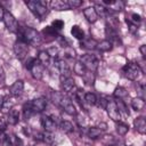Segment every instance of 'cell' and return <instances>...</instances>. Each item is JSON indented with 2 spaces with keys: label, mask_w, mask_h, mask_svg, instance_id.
I'll use <instances>...</instances> for the list:
<instances>
[{
  "label": "cell",
  "mask_w": 146,
  "mask_h": 146,
  "mask_svg": "<svg viewBox=\"0 0 146 146\" xmlns=\"http://www.w3.org/2000/svg\"><path fill=\"white\" fill-rule=\"evenodd\" d=\"M19 40L24 41L26 44H31L34 47H39L42 43V35L32 27H24V30L21 33Z\"/></svg>",
  "instance_id": "cell-1"
},
{
  "label": "cell",
  "mask_w": 146,
  "mask_h": 146,
  "mask_svg": "<svg viewBox=\"0 0 146 146\" xmlns=\"http://www.w3.org/2000/svg\"><path fill=\"white\" fill-rule=\"evenodd\" d=\"M122 73L127 79L132 81H139L143 76V70L137 63L133 62H129L128 64H125L122 67Z\"/></svg>",
  "instance_id": "cell-2"
},
{
  "label": "cell",
  "mask_w": 146,
  "mask_h": 146,
  "mask_svg": "<svg viewBox=\"0 0 146 146\" xmlns=\"http://www.w3.org/2000/svg\"><path fill=\"white\" fill-rule=\"evenodd\" d=\"M25 3L29 7V9L31 10V13L38 18H43L48 13V8H47V2L46 1H42V0H30V1H26Z\"/></svg>",
  "instance_id": "cell-3"
},
{
  "label": "cell",
  "mask_w": 146,
  "mask_h": 146,
  "mask_svg": "<svg viewBox=\"0 0 146 146\" xmlns=\"http://www.w3.org/2000/svg\"><path fill=\"white\" fill-rule=\"evenodd\" d=\"M2 21H3L6 27H7V30H8L9 32H11V33H17V32H18V30H19L18 23H17L16 18L14 17V15H13L10 11H7V10H6Z\"/></svg>",
  "instance_id": "cell-4"
},
{
  "label": "cell",
  "mask_w": 146,
  "mask_h": 146,
  "mask_svg": "<svg viewBox=\"0 0 146 146\" xmlns=\"http://www.w3.org/2000/svg\"><path fill=\"white\" fill-rule=\"evenodd\" d=\"M80 62L83 64V66L86 67V70L88 71H96L98 67V59L94 56V55H89L86 54L81 57Z\"/></svg>",
  "instance_id": "cell-5"
},
{
  "label": "cell",
  "mask_w": 146,
  "mask_h": 146,
  "mask_svg": "<svg viewBox=\"0 0 146 146\" xmlns=\"http://www.w3.org/2000/svg\"><path fill=\"white\" fill-rule=\"evenodd\" d=\"M54 64H55L56 68L58 70L59 74H60V80H62V79H66V78H70V76H71V70H70L68 64L66 63V60H64V59H59V58H56Z\"/></svg>",
  "instance_id": "cell-6"
},
{
  "label": "cell",
  "mask_w": 146,
  "mask_h": 146,
  "mask_svg": "<svg viewBox=\"0 0 146 146\" xmlns=\"http://www.w3.org/2000/svg\"><path fill=\"white\" fill-rule=\"evenodd\" d=\"M14 52L16 55V57L18 59H23L24 57L27 56V52H29V46L22 41V40H18L14 43Z\"/></svg>",
  "instance_id": "cell-7"
},
{
  "label": "cell",
  "mask_w": 146,
  "mask_h": 146,
  "mask_svg": "<svg viewBox=\"0 0 146 146\" xmlns=\"http://www.w3.org/2000/svg\"><path fill=\"white\" fill-rule=\"evenodd\" d=\"M106 112L110 116V119H112L114 122H119L121 120V115L119 113V110L116 107V104L114 100H108L107 102V105H106Z\"/></svg>",
  "instance_id": "cell-8"
},
{
  "label": "cell",
  "mask_w": 146,
  "mask_h": 146,
  "mask_svg": "<svg viewBox=\"0 0 146 146\" xmlns=\"http://www.w3.org/2000/svg\"><path fill=\"white\" fill-rule=\"evenodd\" d=\"M30 72L32 74V76L35 79V80H41L42 76H43V72H44V66L35 58L32 66L30 67Z\"/></svg>",
  "instance_id": "cell-9"
},
{
  "label": "cell",
  "mask_w": 146,
  "mask_h": 146,
  "mask_svg": "<svg viewBox=\"0 0 146 146\" xmlns=\"http://www.w3.org/2000/svg\"><path fill=\"white\" fill-rule=\"evenodd\" d=\"M30 105H31V108H32L33 113H40V112H43L46 110L47 99L44 97H39V98H35V99L31 100Z\"/></svg>",
  "instance_id": "cell-10"
},
{
  "label": "cell",
  "mask_w": 146,
  "mask_h": 146,
  "mask_svg": "<svg viewBox=\"0 0 146 146\" xmlns=\"http://www.w3.org/2000/svg\"><path fill=\"white\" fill-rule=\"evenodd\" d=\"M24 90V82L23 80H16L9 88V92L13 97H18L23 94Z\"/></svg>",
  "instance_id": "cell-11"
},
{
  "label": "cell",
  "mask_w": 146,
  "mask_h": 146,
  "mask_svg": "<svg viewBox=\"0 0 146 146\" xmlns=\"http://www.w3.org/2000/svg\"><path fill=\"white\" fill-rule=\"evenodd\" d=\"M41 125H42V128L46 130V131H48V132H54L55 130H56V122L50 117V116H42L41 117Z\"/></svg>",
  "instance_id": "cell-12"
},
{
  "label": "cell",
  "mask_w": 146,
  "mask_h": 146,
  "mask_svg": "<svg viewBox=\"0 0 146 146\" xmlns=\"http://www.w3.org/2000/svg\"><path fill=\"white\" fill-rule=\"evenodd\" d=\"M105 34H106V36L108 38V39H106V40L111 41L112 43L120 41V40H119V34H117L116 30H115L112 25H110V24H107L106 27H105Z\"/></svg>",
  "instance_id": "cell-13"
},
{
  "label": "cell",
  "mask_w": 146,
  "mask_h": 146,
  "mask_svg": "<svg viewBox=\"0 0 146 146\" xmlns=\"http://www.w3.org/2000/svg\"><path fill=\"white\" fill-rule=\"evenodd\" d=\"M74 87H75V81H74L73 78L70 76V78L60 80V88L64 92H71Z\"/></svg>",
  "instance_id": "cell-14"
},
{
  "label": "cell",
  "mask_w": 146,
  "mask_h": 146,
  "mask_svg": "<svg viewBox=\"0 0 146 146\" xmlns=\"http://www.w3.org/2000/svg\"><path fill=\"white\" fill-rule=\"evenodd\" d=\"M14 105H15V100H14V98H13V97L7 96V97H5V98H3L0 110H1V112H2V113L7 114V113H9V111H11V110L14 108Z\"/></svg>",
  "instance_id": "cell-15"
},
{
  "label": "cell",
  "mask_w": 146,
  "mask_h": 146,
  "mask_svg": "<svg viewBox=\"0 0 146 146\" xmlns=\"http://www.w3.org/2000/svg\"><path fill=\"white\" fill-rule=\"evenodd\" d=\"M133 125L136 128V130L140 133V135H144L146 132V120L144 116H138L133 121Z\"/></svg>",
  "instance_id": "cell-16"
},
{
  "label": "cell",
  "mask_w": 146,
  "mask_h": 146,
  "mask_svg": "<svg viewBox=\"0 0 146 146\" xmlns=\"http://www.w3.org/2000/svg\"><path fill=\"white\" fill-rule=\"evenodd\" d=\"M83 15L89 23H95L98 19V15L94 7H87L86 9H83Z\"/></svg>",
  "instance_id": "cell-17"
},
{
  "label": "cell",
  "mask_w": 146,
  "mask_h": 146,
  "mask_svg": "<svg viewBox=\"0 0 146 146\" xmlns=\"http://www.w3.org/2000/svg\"><path fill=\"white\" fill-rule=\"evenodd\" d=\"M7 123L8 124H11V125H15L18 123L19 121V112L17 110H11L9 111V113H7Z\"/></svg>",
  "instance_id": "cell-18"
},
{
  "label": "cell",
  "mask_w": 146,
  "mask_h": 146,
  "mask_svg": "<svg viewBox=\"0 0 146 146\" xmlns=\"http://www.w3.org/2000/svg\"><path fill=\"white\" fill-rule=\"evenodd\" d=\"M51 9H55V10H66V9H70L66 1H63V0H51L49 2Z\"/></svg>",
  "instance_id": "cell-19"
},
{
  "label": "cell",
  "mask_w": 146,
  "mask_h": 146,
  "mask_svg": "<svg viewBox=\"0 0 146 146\" xmlns=\"http://www.w3.org/2000/svg\"><path fill=\"white\" fill-rule=\"evenodd\" d=\"M42 35L46 38V40H55V39H57V31L56 30H54L51 26H47L43 31H42Z\"/></svg>",
  "instance_id": "cell-20"
},
{
  "label": "cell",
  "mask_w": 146,
  "mask_h": 146,
  "mask_svg": "<svg viewBox=\"0 0 146 146\" xmlns=\"http://www.w3.org/2000/svg\"><path fill=\"white\" fill-rule=\"evenodd\" d=\"M71 34L78 40H83L84 39V32L79 25H73L71 29Z\"/></svg>",
  "instance_id": "cell-21"
},
{
  "label": "cell",
  "mask_w": 146,
  "mask_h": 146,
  "mask_svg": "<svg viewBox=\"0 0 146 146\" xmlns=\"http://www.w3.org/2000/svg\"><path fill=\"white\" fill-rule=\"evenodd\" d=\"M115 104H116V107H117V110H119V113H120V115H124V116H129V110H128V107H127V105H125V103L122 100V99H117L116 102H115Z\"/></svg>",
  "instance_id": "cell-22"
},
{
  "label": "cell",
  "mask_w": 146,
  "mask_h": 146,
  "mask_svg": "<svg viewBox=\"0 0 146 146\" xmlns=\"http://www.w3.org/2000/svg\"><path fill=\"white\" fill-rule=\"evenodd\" d=\"M131 107L135 111H141L145 107V100L140 97H136L131 100Z\"/></svg>",
  "instance_id": "cell-23"
},
{
  "label": "cell",
  "mask_w": 146,
  "mask_h": 146,
  "mask_svg": "<svg viewBox=\"0 0 146 146\" xmlns=\"http://www.w3.org/2000/svg\"><path fill=\"white\" fill-rule=\"evenodd\" d=\"M59 128H60V130H62L64 133H71V132H73V130H74L73 123L70 122V121H66V120H64V121L60 122Z\"/></svg>",
  "instance_id": "cell-24"
},
{
  "label": "cell",
  "mask_w": 146,
  "mask_h": 146,
  "mask_svg": "<svg viewBox=\"0 0 146 146\" xmlns=\"http://www.w3.org/2000/svg\"><path fill=\"white\" fill-rule=\"evenodd\" d=\"M102 133H103V130L99 129L98 127H91V128H89V130H88V132H87L88 137L91 138V139H97V138H99V137L102 136Z\"/></svg>",
  "instance_id": "cell-25"
},
{
  "label": "cell",
  "mask_w": 146,
  "mask_h": 146,
  "mask_svg": "<svg viewBox=\"0 0 146 146\" xmlns=\"http://www.w3.org/2000/svg\"><path fill=\"white\" fill-rule=\"evenodd\" d=\"M96 48H98L99 51H110L113 48V43L111 41H108V40H103V41L97 43Z\"/></svg>",
  "instance_id": "cell-26"
},
{
  "label": "cell",
  "mask_w": 146,
  "mask_h": 146,
  "mask_svg": "<svg viewBox=\"0 0 146 146\" xmlns=\"http://www.w3.org/2000/svg\"><path fill=\"white\" fill-rule=\"evenodd\" d=\"M38 60L43 65V66H46V65H49V62H50V56L48 55V52L46 51V50H41L40 52H39V55H38Z\"/></svg>",
  "instance_id": "cell-27"
},
{
  "label": "cell",
  "mask_w": 146,
  "mask_h": 146,
  "mask_svg": "<svg viewBox=\"0 0 146 146\" xmlns=\"http://www.w3.org/2000/svg\"><path fill=\"white\" fill-rule=\"evenodd\" d=\"M73 70H74V73H76L78 75H84L86 72H87L86 67L83 66V64H82L80 60L75 62V64H74V66H73Z\"/></svg>",
  "instance_id": "cell-28"
},
{
  "label": "cell",
  "mask_w": 146,
  "mask_h": 146,
  "mask_svg": "<svg viewBox=\"0 0 146 146\" xmlns=\"http://www.w3.org/2000/svg\"><path fill=\"white\" fill-rule=\"evenodd\" d=\"M113 96L117 99H122V98L128 96V91L123 87H117V88H115V90L113 92Z\"/></svg>",
  "instance_id": "cell-29"
},
{
  "label": "cell",
  "mask_w": 146,
  "mask_h": 146,
  "mask_svg": "<svg viewBox=\"0 0 146 146\" xmlns=\"http://www.w3.org/2000/svg\"><path fill=\"white\" fill-rule=\"evenodd\" d=\"M116 131L120 136H124L129 131V125L127 123H123V122L119 121L117 124H116Z\"/></svg>",
  "instance_id": "cell-30"
},
{
  "label": "cell",
  "mask_w": 146,
  "mask_h": 146,
  "mask_svg": "<svg viewBox=\"0 0 146 146\" xmlns=\"http://www.w3.org/2000/svg\"><path fill=\"white\" fill-rule=\"evenodd\" d=\"M140 22H141V17H140V15H138V14H136V13H132V14L130 15V18H127V23L133 24V25H136V26H138V25L140 24Z\"/></svg>",
  "instance_id": "cell-31"
},
{
  "label": "cell",
  "mask_w": 146,
  "mask_h": 146,
  "mask_svg": "<svg viewBox=\"0 0 146 146\" xmlns=\"http://www.w3.org/2000/svg\"><path fill=\"white\" fill-rule=\"evenodd\" d=\"M94 8H95V10H96V13H97L98 16L104 17V16L107 14V8L104 7L102 3H96V5L94 6Z\"/></svg>",
  "instance_id": "cell-32"
},
{
  "label": "cell",
  "mask_w": 146,
  "mask_h": 146,
  "mask_svg": "<svg viewBox=\"0 0 146 146\" xmlns=\"http://www.w3.org/2000/svg\"><path fill=\"white\" fill-rule=\"evenodd\" d=\"M84 47V48H88V49H95L97 47V42L94 40V39H88V40H84L82 41L81 43V47Z\"/></svg>",
  "instance_id": "cell-33"
},
{
  "label": "cell",
  "mask_w": 146,
  "mask_h": 146,
  "mask_svg": "<svg viewBox=\"0 0 146 146\" xmlns=\"http://www.w3.org/2000/svg\"><path fill=\"white\" fill-rule=\"evenodd\" d=\"M84 100H86L89 105H95V104L97 103V97H96V95L92 94V92H87V94H84Z\"/></svg>",
  "instance_id": "cell-34"
},
{
  "label": "cell",
  "mask_w": 146,
  "mask_h": 146,
  "mask_svg": "<svg viewBox=\"0 0 146 146\" xmlns=\"http://www.w3.org/2000/svg\"><path fill=\"white\" fill-rule=\"evenodd\" d=\"M66 3L70 9H73V8H79L83 3V1L82 0H66Z\"/></svg>",
  "instance_id": "cell-35"
},
{
  "label": "cell",
  "mask_w": 146,
  "mask_h": 146,
  "mask_svg": "<svg viewBox=\"0 0 146 146\" xmlns=\"http://www.w3.org/2000/svg\"><path fill=\"white\" fill-rule=\"evenodd\" d=\"M110 7H111V9L114 10V11H120V10L123 9L124 3H123L122 1H113V3H112Z\"/></svg>",
  "instance_id": "cell-36"
},
{
  "label": "cell",
  "mask_w": 146,
  "mask_h": 146,
  "mask_svg": "<svg viewBox=\"0 0 146 146\" xmlns=\"http://www.w3.org/2000/svg\"><path fill=\"white\" fill-rule=\"evenodd\" d=\"M54 30H56V31H60L63 27H64V22L62 21V19H55L52 23H51V25H50Z\"/></svg>",
  "instance_id": "cell-37"
},
{
  "label": "cell",
  "mask_w": 146,
  "mask_h": 146,
  "mask_svg": "<svg viewBox=\"0 0 146 146\" xmlns=\"http://www.w3.org/2000/svg\"><path fill=\"white\" fill-rule=\"evenodd\" d=\"M23 113H24V117H25V119H30V116L33 114V111H32V108H31L30 103H27V104L24 105V107H23Z\"/></svg>",
  "instance_id": "cell-38"
},
{
  "label": "cell",
  "mask_w": 146,
  "mask_h": 146,
  "mask_svg": "<svg viewBox=\"0 0 146 146\" xmlns=\"http://www.w3.org/2000/svg\"><path fill=\"white\" fill-rule=\"evenodd\" d=\"M42 141H44L46 144H52V141H54V137H52V132H48V131H46V132H43V139H42Z\"/></svg>",
  "instance_id": "cell-39"
},
{
  "label": "cell",
  "mask_w": 146,
  "mask_h": 146,
  "mask_svg": "<svg viewBox=\"0 0 146 146\" xmlns=\"http://www.w3.org/2000/svg\"><path fill=\"white\" fill-rule=\"evenodd\" d=\"M47 52H48V55L50 56V58L52 57V58H58V49L56 48V47H51V48H49L48 50H46Z\"/></svg>",
  "instance_id": "cell-40"
},
{
  "label": "cell",
  "mask_w": 146,
  "mask_h": 146,
  "mask_svg": "<svg viewBox=\"0 0 146 146\" xmlns=\"http://www.w3.org/2000/svg\"><path fill=\"white\" fill-rule=\"evenodd\" d=\"M7 124H8V123H7V119L0 117V132H3V131H5Z\"/></svg>",
  "instance_id": "cell-41"
},
{
  "label": "cell",
  "mask_w": 146,
  "mask_h": 146,
  "mask_svg": "<svg viewBox=\"0 0 146 146\" xmlns=\"http://www.w3.org/2000/svg\"><path fill=\"white\" fill-rule=\"evenodd\" d=\"M107 99L106 98H104V97H100V99H99V106H102L104 110L106 108V105H107Z\"/></svg>",
  "instance_id": "cell-42"
},
{
  "label": "cell",
  "mask_w": 146,
  "mask_h": 146,
  "mask_svg": "<svg viewBox=\"0 0 146 146\" xmlns=\"http://www.w3.org/2000/svg\"><path fill=\"white\" fill-rule=\"evenodd\" d=\"M139 51H140L143 58H145V57H146V46H145V44H141L140 48H139Z\"/></svg>",
  "instance_id": "cell-43"
},
{
  "label": "cell",
  "mask_w": 146,
  "mask_h": 146,
  "mask_svg": "<svg viewBox=\"0 0 146 146\" xmlns=\"http://www.w3.org/2000/svg\"><path fill=\"white\" fill-rule=\"evenodd\" d=\"M3 81H5V71H3V68L0 64V83H2Z\"/></svg>",
  "instance_id": "cell-44"
},
{
  "label": "cell",
  "mask_w": 146,
  "mask_h": 146,
  "mask_svg": "<svg viewBox=\"0 0 146 146\" xmlns=\"http://www.w3.org/2000/svg\"><path fill=\"white\" fill-rule=\"evenodd\" d=\"M5 13H6V10H5V8H3L2 3L0 2V21H2V19H3V15H5Z\"/></svg>",
  "instance_id": "cell-45"
},
{
  "label": "cell",
  "mask_w": 146,
  "mask_h": 146,
  "mask_svg": "<svg viewBox=\"0 0 146 146\" xmlns=\"http://www.w3.org/2000/svg\"><path fill=\"white\" fill-rule=\"evenodd\" d=\"M107 146H115V145H113V144H110V145H107Z\"/></svg>",
  "instance_id": "cell-46"
},
{
  "label": "cell",
  "mask_w": 146,
  "mask_h": 146,
  "mask_svg": "<svg viewBox=\"0 0 146 146\" xmlns=\"http://www.w3.org/2000/svg\"><path fill=\"white\" fill-rule=\"evenodd\" d=\"M46 146H49V145H48V144H47V145H46Z\"/></svg>",
  "instance_id": "cell-47"
},
{
  "label": "cell",
  "mask_w": 146,
  "mask_h": 146,
  "mask_svg": "<svg viewBox=\"0 0 146 146\" xmlns=\"http://www.w3.org/2000/svg\"><path fill=\"white\" fill-rule=\"evenodd\" d=\"M129 146H131V145H129Z\"/></svg>",
  "instance_id": "cell-48"
}]
</instances>
